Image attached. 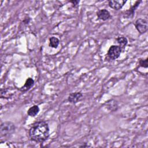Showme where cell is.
I'll return each instance as SVG.
<instances>
[{
    "mask_svg": "<svg viewBox=\"0 0 148 148\" xmlns=\"http://www.w3.org/2000/svg\"><path fill=\"white\" fill-rule=\"evenodd\" d=\"M83 97V94L82 92L80 91L71 92L69 94L68 97V101L69 102L76 104L79 101H80Z\"/></svg>",
    "mask_w": 148,
    "mask_h": 148,
    "instance_id": "obj_5",
    "label": "cell"
},
{
    "mask_svg": "<svg viewBox=\"0 0 148 148\" xmlns=\"http://www.w3.org/2000/svg\"><path fill=\"white\" fill-rule=\"evenodd\" d=\"M121 51V48L118 45H112L108 49V56L111 60H116L120 57Z\"/></svg>",
    "mask_w": 148,
    "mask_h": 148,
    "instance_id": "obj_4",
    "label": "cell"
},
{
    "mask_svg": "<svg viewBox=\"0 0 148 148\" xmlns=\"http://www.w3.org/2000/svg\"><path fill=\"white\" fill-rule=\"evenodd\" d=\"M13 94H11L9 92V89L8 88H1V98H9L12 96Z\"/></svg>",
    "mask_w": 148,
    "mask_h": 148,
    "instance_id": "obj_14",
    "label": "cell"
},
{
    "mask_svg": "<svg viewBox=\"0 0 148 148\" xmlns=\"http://www.w3.org/2000/svg\"><path fill=\"white\" fill-rule=\"evenodd\" d=\"M106 106L107 108L110 110H116L117 109V101L113 99H111L110 101H108L106 103Z\"/></svg>",
    "mask_w": 148,
    "mask_h": 148,
    "instance_id": "obj_13",
    "label": "cell"
},
{
    "mask_svg": "<svg viewBox=\"0 0 148 148\" xmlns=\"http://www.w3.org/2000/svg\"><path fill=\"white\" fill-rule=\"evenodd\" d=\"M116 40L119 44L118 46L121 48V51H124L128 43L127 38L124 36H119L116 38Z\"/></svg>",
    "mask_w": 148,
    "mask_h": 148,
    "instance_id": "obj_10",
    "label": "cell"
},
{
    "mask_svg": "<svg viewBox=\"0 0 148 148\" xmlns=\"http://www.w3.org/2000/svg\"><path fill=\"white\" fill-rule=\"evenodd\" d=\"M134 25L135 27V28L140 34H145L148 29V22L147 20L145 18H138L135 21Z\"/></svg>",
    "mask_w": 148,
    "mask_h": 148,
    "instance_id": "obj_3",
    "label": "cell"
},
{
    "mask_svg": "<svg viewBox=\"0 0 148 148\" xmlns=\"http://www.w3.org/2000/svg\"><path fill=\"white\" fill-rule=\"evenodd\" d=\"M97 16L99 20L103 21L109 20L111 17L110 12L105 9L99 10L97 12Z\"/></svg>",
    "mask_w": 148,
    "mask_h": 148,
    "instance_id": "obj_8",
    "label": "cell"
},
{
    "mask_svg": "<svg viewBox=\"0 0 148 148\" xmlns=\"http://www.w3.org/2000/svg\"><path fill=\"white\" fill-rule=\"evenodd\" d=\"M50 129L47 123L39 121L34 123L29 130L30 139L36 143H42L49 137Z\"/></svg>",
    "mask_w": 148,
    "mask_h": 148,
    "instance_id": "obj_1",
    "label": "cell"
},
{
    "mask_svg": "<svg viewBox=\"0 0 148 148\" xmlns=\"http://www.w3.org/2000/svg\"><path fill=\"white\" fill-rule=\"evenodd\" d=\"M90 146H89L88 145H86V143H84V145L80 146V147H90Z\"/></svg>",
    "mask_w": 148,
    "mask_h": 148,
    "instance_id": "obj_17",
    "label": "cell"
},
{
    "mask_svg": "<svg viewBox=\"0 0 148 148\" xmlns=\"http://www.w3.org/2000/svg\"><path fill=\"white\" fill-rule=\"evenodd\" d=\"M126 2L127 1L124 0H110L108 1V5L112 9L119 10L123 8Z\"/></svg>",
    "mask_w": 148,
    "mask_h": 148,
    "instance_id": "obj_7",
    "label": "cell"
},
{
    "mask_svg": "<svg viewBox=\"0 0 148 148\" xmlns=\"http://www.w3.org/2000/svg\"><path fill=\"white\" fill-rule=\"evenodd\" d=\"M69 2L73 5V7H75L77 5H78L79 2H80V1H78V0H72V1H69Z\"/></svg>",
    "mask_w": 148,
    "mask_h": 148,
    "instance_id": "obj_16",
    "label": "cell"
},
{
    "mask_svg": "<svg viewBox=\"0 0 148 148\" xmlns=\"http://www.w3.org/2000/svg\"><path fill=\"white\" fill-rule=\"evenodd\" d=\"M140 2H141V1H136V2L135 3V4L133 6H132L128 10L125 11L124 14H123L124 18H133L134 16V14H135V12L136 9L138 8V7L139 6Z\"/></svg>",
    "mask_w": 148,
    "mask_h": 148,
    "instance_id": "obj_6",
    "label": "cell"
},
{
    "mask_svg": "<svg viewBox=\"0 0 148 148\" xmlns=\"http://www.w3.org/2000/svg\"><path fill=\"white\" fill-rule=\"evenodd\" d=\"M139 65L140 67L144 68H148V58H146L145 59H140L139 61Z\"/></svg>",
    "mask_w": 148,
    "mask_h": 148,
    "instance_id": "obj_15",
    "label": "cell"
},
{
    "mask_svg": "<svg viewBox=\"0 0 148 148\" xmlns=\"http://www.w3.org/2000/svg\"><path fill=\"white\" fill-rule=\"evenodd\" d=\"M59 44H60V40L57 37L51 36V38H49V45L50 47L54 49H57Z\"/></svg>",
    "mask_w": 148,
    "mask_h": 148,
    "instance_id": "obj_12",
    "label": "cell"
},
{
    "mask_svg": "<svg viewBox=\"0 0 148 148\" xmlns=\"http://www.w3.org/2000/svg\"><path fill=\"white\" fill-rule=\"evenodd\" d=\"M39 111H40L39 107L36 105H35L32 106L28 109L27 111V114L30 117H34L39 113Z\"/></svg>",
    "mask_w": 148,
    "mask_h": 148,
    "instance_id": "obj_11",
    "label": "cell"
},
{
    "mask_svg": "<svg viewBox=\"0 0 148 148\" xmlns=\"http://www.w3.org/2000/svg\"><path fill=\"white\" fill-rule=\"evenodd\" d=\"M34 80L31 77H28L27 79L24 84L21 87L19 90L21 92H26L29 90L34 85Z\"/></svg>",
    "mask_w": 148,
    "mask_h": 148,
    "instance_id": "obj_9",
    "label": "cell"
},
{
    "mask_svg": "<svg viewBox=\"0 0 148 148\" xmlns=\"http://www.w3.org/2000/svg\"><path fill=\"white\" fill-rule=\"evenodd\" d=\"M16 127L13 123L11 121H5L1 123L0 127V137H8L11 135L15 131Z\"/></svg>",
    "mask_w": 148,
    "mask_h": 148,
    "instance_id": "obj_2",
    "label": "cell"
}]
</instances>
